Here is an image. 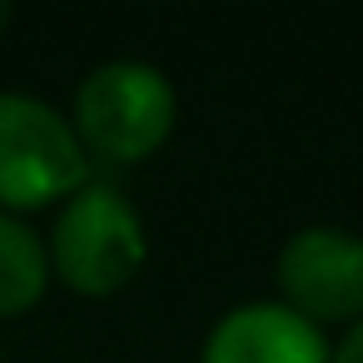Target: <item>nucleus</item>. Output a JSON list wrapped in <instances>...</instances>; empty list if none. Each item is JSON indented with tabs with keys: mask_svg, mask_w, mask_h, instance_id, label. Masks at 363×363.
Returning <instances> with one entry per match:
<instances>
[{
	"mask_svg": "<svg viewBox=\"0 0 363 363\" xmlns=\"http://www.w3.org/2000/svg\"><path fill=\"white\" fill-rule=\"evenodd\" d=\"M45 254L65 289H75L85 298H110L140 279V269L150 259V239H145L140 209L115 184L90 179L80 194H70L60 204Z\"/></svg>",
	"mask_w": 363,
	"mask_h": 363,
	"instance_id": "1",
	"label": "nucleus"
},
{
	"mask_svg": "<svg viewBox=\"0 0 363 363\" xmlns=\"http://www.w3.org/2000/svg\"><path fill=\"white\" fill-rule=\"evenodd\" d=\"M174 85L145 60H110L75 90V135L105 164H140L174 135Z\"/></svg>",
	"mask_w": 363,
	"mask_h": 363,
	"instance_id": "2",
	"label": "nucleus"
},
{
	"mask_svg": "<svg viewBox=\"0 0 363 363\" xmlns=\"http://www.w3.org/2000/svg\"><path fill=\"white\" fill-rule=\"evenodd\" d=\"M90 184L75 125L35 95H0V209H50Z\"/></svg>",
	"mask_w": 363,
	"mask_h": 363,
	"instance_id": "3",
	"label": "nucleus"
},
{
	"mask_svg": "<svg viewBox=\"0 0 363 363\" xmlns=\"http://www.w3.org/2000/svg\"><path fill=\"white\" fill-rule=\"evenodd\" d=\"M284 308L323 323H363V239L338 224H308L298 229L274 264Z\"/></svg>",
	"mask_w": 363,
	"mask_h": 363,
	"instance_id": "4",
	"label": "nucleus"
},
{
	"mask_svg": "<svg viewBox=\"0 0 363 363\" xmlns=\"http://www.w3.org/2000/svg\"><path fill=\"white\" fill-rule=\"evenodd\" d=\"M328 338L284 303H239L209 338L199 363H328Z\"/></svg>",
	"mask_w": 363,
	"mask_h": 363,
	"instance_id": "5",
	"label": "nucleus"
},
{
	"mask_svg": "<svg viewBox=\"0 0 363 363\" xmlns=\"http://www.w3.org/2000/svg\"><path fill=\"white\" fill-rule=\"evenodd\" d=\"M45 284H50V254L40 234L0 209V318L35 308Z\"/></svg>",
	"mask_w": 363,
	"mask_h": 363,
	"instance_id": "6",
	"label": "nucleus"
},
{
	"mask_svg": "<svg viewBox=\"0 0 363 363\" xmlns=\"http://www.w3.org/2000/svg\"><path fill=\"white\" fill-rule=\"evenodd\" d=\"M328 363H363V323H353V328L343 333V343L333 348Z\"/></svg>",
	"mask_w": 363,
	"mask_h": 363,
	"instance_id": "7",
	"label": "nucleus"
},
{
	"mask_svg": "<svg viewBox=\"0 0 363 363\" xmlns=\"http://www.w3.org/2000/svg\"><path fill=\"white\" fill-rule=\"evenodd\" d=\"M11 26V6H0V30H6Z\"/></svg>",
	"mask_w": 363,
	"mask_h": 363,
	"instance_id": "8",
	"label": "nucleus"
}]
</instances>
